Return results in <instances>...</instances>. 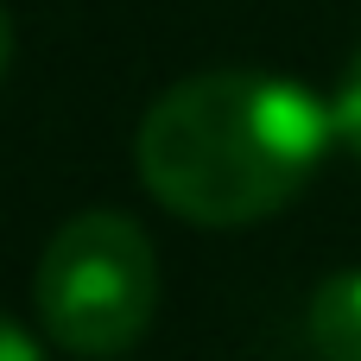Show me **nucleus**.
I'll return each mask as SVG.
<instances>
[{"label":"nucleus","instance_id":"obj_1","mask_svg":"<svg viewBox=\"0 0 361 361\" xmlns=\"http://www.w3.org/2000/svg\"><path fill=\"white\" fill-rule=\"evenodd\" d=\"M336 140L330 102L267 70H203L171 82L133 133L140 184L197 228L279 216Z\"/></svg>","mask_w":361,"mask_h":361},{"label":"nucleus","instance_id":"obj_2","mask_svg":"<svg viewBox=\"0 0 361 361\" xmlns=\"http://www.w3.org/2000/svg\"><path fill=\"white\" fill-rule=\"evenodd\" d=\"M32 305H38L44 336L63 355H127L152 330V311H159V260H152L146 228L121 209L70 216L38 254Z\"/></svg>","mask_w":361,"mask_h":361},{"label":"nucleus","instance_id":"obj_3","mask_svg":"<svg viewBox=\"0 0 361 361\" xmlns=\"http://www.w3.org/2000/svg\"><path fill=\"white\" fill-rule=\"evenodd\" d=\"M305 336L317 361H361V273H330L311 292Z\"/></svg>","mask_w":361,"mask_h":361},{"label":"nucleus","instance_id":"obj_4","mask_svg":"<svg viewBox=\"0 0 361 361\" xmlns=\"http://www.w3.org/2000/svg\"><path fill=\"white\" fill-rule=\"evenodd\" d=\"M330 114H336V140H349L355 159H361V51L349 57V70H343V89H336Z\"/></svg>","mask_w":361,"mask_h":361},{"label":"nucleus","instance_id":"obj_5","mask_svg":"<svg viewBox=\"0 0 361 361\" xmlns=\"http://www.w3.org/2000/svg\"><path fill=\"white\" fill-rule=\"evenodd\" d=\"M0 361H44V355H38V343H32L13 317H0Z\"/></svg>","mask_w":361,"mask_h":361},{"label":"nucleus","instance_id":"obj_6","mask_svg":"<svg viewBox=\"0 0 361 361\" xmlns=\"http://www.w3.org/2000/svg\"><path fill=\"white\" fill-rule=\"evenodd\" d=\"M6 63H13V25H6V13H0V76H6Z\"/></svg>","mask_w":361,"mask_h":361}]
</instances>
